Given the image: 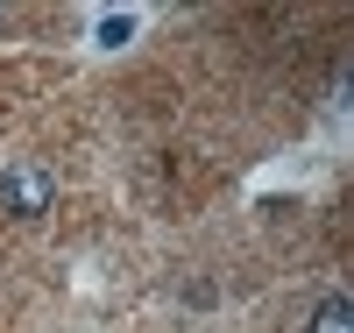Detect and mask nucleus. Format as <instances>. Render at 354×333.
<instances>
[{
    "label": "nucleus",
    "mask_w": 354,
    "mask_h": 333,
    "mask_svg": "<svg viewBox=\"0 0 354 333\" xmlns=\"http://www.w3.org/2000/svg\"><path fill=\"white\" fill-rule=\"evenodd\" d=\"M50 206H57L50 163H8V170H0V213H8V220H43Z\"/></svg>",
    "instance_id": "obj_1"
},
{
    "label": "nucleus",
    "mask_w": 354,
    "mask_h": 333,
    "mask_svg": "<svg viewBox=\"0 0 354 333\" xmlns=\"http://www.w3.org/2000/svg\"><path fill=\"white\" fill-rule=\"evenodd\" d=\"M312 333H354V305L333 291V298H319L312 305Z\"/></svg>",
    "instance_id": "obj_2"
},
{
    "label": "nucleus",
    "mask_w": 354,
    "mask_h": 333,
    "mask_svg": "<svg viewBox=\"0 0 354 333\" xmlns=\"http://www.w3.org/2000/svg\"><path fill=\"white\" fill-rule=\"evenodd\" d=\"M128 36H135V15H106V21H100V43H106V50L128 43Z\"/></svg>",
    "instance_id": "obj_3"
}]
</instances>
